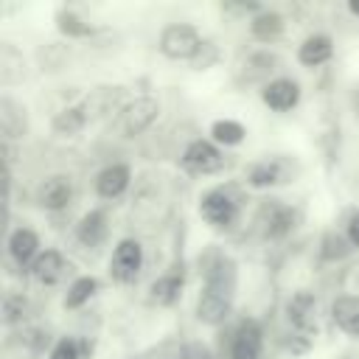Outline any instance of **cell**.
I'll list each match as a JSON object with an SVG mask.
<instances>
[{
    "instance_id": "cell-1",
    "label": "cell",
    "mask_w": 359,
    "mask_h": 359,
    "mask_svg": "<svg viewBox=\"0 0 359 359\" xmlns=\"http://www.w3.org/2000/svg\"><path fill=\"white\" fill-rule=\"evenodd\" d=\"M205 48L199 31L188 22H171L160 34V53L168 59H196Z\"/></svg>"
},
{
    "instance_id": "cell-11",
    "label": "cell",
    "mask_w": 359,
    "mask_h": 359,
    "mask_svg": "<svg viewBox=\"0 0 359 359\" xmlns=\"http://www.w3.org/2000/svg\"><path fill=\"white\" fill-rule=\"evenodd\" d=\"M65 272H67V261H65V255H62L59 250H45V252H39L36 261L31 264V275H34L39 283H45V286L59 283V280L65 278Z\"/></svg>"
},
{
    "instance_id": "cell-27",
    "label": "cell",
    "mask_w": 359,
    "mask_h": 359,
    "mask_svg": "<svg viewBox=\"0 0 359 359\" xmlns=\"http://www.w3.org/2000/svg\"><path fill=\"white\" fill-rule=\"evenodd\" d=\"M351 11H353V14L359 17V3H351Z\"/></svg>"
},
{
    "instance_id": "cell-3",
    "label": "cell",
    "mask_w": 359,
    "mask_h": 359,
    "mask_svg": "<svg viewBox=\"0 0 359 359\" xmlns=\"http://www.w3.org/2000/svg\"><path fill=\"white\" fill-rule=\"evenodd\" d=\"M182 168L188 174H199V177H208V174H219L224 168V154L219 151V146L213 140H191L188 149L182 151Z\"/></svg>"
},
{
    "instance_id": "cell-15",
    "label": "cell",
    "mask_w": 359,
    "mask_h": 359,
    "mask_svg": "<svg viewBox=\"0 0 359 359\" xmlns=\"http://www.w3.org/2000/svg\"><path fill=\"white\" fill-rule=\"evenodd\" d=\"M247 182L252 188H272V185L289 182V174H286V165L280 160H261V163L250 165Z\"/></svg>"
},
{
    "instance_id": "cell-10",
    "label": "cell",
    "mask_w": 359,
    "mask_h": 359,
    "mask_svg": "<svg viewBox=\"0 0 359 359\" xmlns=\"http://www.w3.org/2000/svg\"><path fill=\"white\" fill-rule=\"evenodd\" d=\"M331 320H334V325L342 334L359 339V294H342V297H337L334 306H331Z\"/></svg>"
},
{
    "instance_id": "cell-4",
    "label": "cell",
    "mask_w": 359,
    "mask_h": 359,
    "mask_svg": "<svg viewBox=\"0 0 359 359\" xmlns=\"http://www.w3.org/2000/svg\"><path fill=\"white\" fill-rule=\"evenodd\" d=\"M199 216L213 224V227H233L236 219H238V202L222 191V188H213V191H205L199 196Z\"/></svg>"
},
{
    "instance_id": "cell-5",
    "label": "cell",
    "mask_w": 359,
    "mask_h": 359,
    "mask_svg": "<svg viewBox=\"0 0 359 359\" xmlns=\"http://www.w3.org/2000/svg\"><path fill=\"white\" fill-rule=\"evenodd\" d=\"M143 266V247L137 238H121L109 258V275L118 283H132Z\"/></svg>"
},
{
    "instance_id": "cell-14",
    "label": "cell",
    "mask_w": 359,
    "mask_h": 359,
    "mask_svg": "<svg viewBox=\"0 0 359 359\" xmlns=\"http://www.w3.org/2000/svg\"><path fill=\"white\" fill-rule=\"evenodd\" d=\"M261 356V328L255 320H244L233 339V359H258Z\"/></svg>"
},
{
    "instance_id": "cell-20",
    "label": "cell",
    "mask_w": 359,
    "mask_h": 359,
    "mask_svg": "<svg viewBox=\"0 0 359 359\" xmlns=\"http://www.w3.org/2000/svg\"><path fill=\"white\" fill-rule=\"evenodd\" d=\"M250 31H252V36H255V39L269 42V39H275V36H280V34H283V17H280V14H275V11H261L258 17H252Z\"/></svg>"
},
{
    "instance_id": "cell-25",
    "label": "cell",
    "mask_w": 359,
    "mask_h": 359,
    "mask_svg": "<svg viewBox=\"0 0 359 359\" xmlns=\"http://www.w3.org/2000/svg\"><path fill=\"white\" fill-rule=\"evenodd\" d=\"M48 359H79V345H76V339H70V337L59 339V342L50 348Z\"/></svg>"
},
{
    "instance_id": "cell-17",
    "label": "cell",
    "mask_w": 359,
    "mask_h": 359,
    "mask_svg": "<svg viewBox=\"0 0 359 359\" xmlns=\"http://www.w3.org/2000/svg\"><path fill=\"white\" fill-rule=\"evenodd\" d=\"M107 213L104 210H90L81 216L79 227H76V238L84 244V247H98L104 238H107Z\"/></svg>"
},
{
    "instance_id": "cell-23",
    "label": "cell",
    "mask_w": 359,
    "mask_h": 359,
    "mask_svg": "<svg viewBox=\"0 0 359 359\" xmlns=\"http://www.w3.org/2000/svg\"><path fill=\"white\" fill-rule=\"evenodd\" d=\"M84 123H87L84 107H81V104H79V107H67V109L56 112V118H53V132H59V135H76Z\"/></svg>"
},
{
    "instance_id": "cell-18",
    "label": "cell",
    "mask_w": 359,
    "mask_h": 359,
    "mask_svg": "<svg viewBox=\"0 0 359 359\" xmlns=\"http://www.w3.org/2000/svg\"><path fill=\"white\" fill-rule=\"evenodd\" d=\"M264 236L266 238H278V236H286L292 227H294V210L286 208V205H266L264 208Z\"/></svg>"
},
{
    "instance_id": "cell-13",
    "label": "cell",
    "mask_w": 359,
    "mask_h": 359,
    "mask_svg": "<svg viewBox=\"0 0 359 359\" xmlns=\"http://www.w3.org/2000/svg\"><path fill=\"white\" fill-rule=\"evenodd\" d=\"M331 56H334V42H331V36H325V34H311V36H306L303 45L297 48V62H300L303 67H320V65H325Z\"/></svg>"
},
{
    "instance_id": "cell-12",
    "label": "cell",
    "mask_w": 359,
    "mask_h": 359,
    "mask_svg": "<svg viewBox=\"0 0 359 359\" xmlns=\"http://www.w3.org/2000/svg\"><path fill=\"white\" fill-rule=\"evenodd\" d=\"M286 314L289 323L300 331H311L317 325V297L309 292H297L292 294V300L286 303Z\"/></svg>"
},
{
    "instance_id": "cell-7",
    "label": "cell",
    "mask_w": 359,
    "mask_h": 359,
    "mask_svg": "<svg viewBox=\"0 0 359 359\" xmlns=\"http://www.w3.org/2000/svg\"><path fill=\"white\" fill-rule=\"evenodd\" d=\"M261 101L275 112H289L300 101V84L294 79H275L261 90Z\"/></svg>"
},
{
    "instance_id": "cell-26",
    "label": "cell",
    "mask_w": 359,
    "mask_h": 359,
    "mask_svg": "<svg viewBox=\"0 0 359 359\" xmlns=\"http://www.w3.org/2000/svg\"><path fill=\"white\" fill-rule=\"evenodd\" d=\"M348 244L359 247V213H353L351 222H348Z\"/></svg>"
},
{
    "instance_id": "cell-22",
    "label": "cell",
    "mask_w": 359,
    "mask_h": 359,
    "mask_svg": "<svg viewBox=\"0 0 359 359\" xmlns=\"http://www.w3.org/2000/svg\"><path fill=\"white\" fill-rule=\"evenodd\" d=\"M180 289H182V278L180 275H163L151 283V300L160 303V306H171L177 297H180Z\"/></svg>"
},
{
    "instance_id": "cell-16",
    "label": "cell",
    "mask_w": 359,
    "mask_h": 359,
    "mask_svg": "<svg viewBox=\"0 0 359 359\" xmlns=\"http://www.w3.org/2000/svg\"><path fill=\"white\" fill-rule=\"evenodd\" d=\"M8 252L17 264H28V261L34 264L39 255V236L31 227H17L8 236Z\"/></svg>"
},
{
    "instance_id": "cell-9",
    "label": "cell",
    "mask_w": 359,
    "mask_h": 359,
    "mask_svg": "<svg viewBox=\"0 0 359 359\" xmlns=\"http://www.w3.org/2000/svg\"><path fill=\"white\" fill-rule=\"evenodd\" d=\"M129 180H132V171L126 163H112L107 168L98 171L95 177V194L101 199H118L126 188H129Z\"/></svg>"
},
{
    "instance_id": "cell-21",
    "label": "cell",
    "mask_w": 359,
    "mask_h": 359,
    "mask_svg": "<svg viewBox=\"0 0 359 359\" xmlns=\"http://www.w3.org/2000/svg\"><path fill=\"white\" fill-rule=\"evenodd\" d=\"M95 289H98V280H95V278H90V275L76 278V280L70 283L67 294H65V309H81V306L95 294Z\"/></svg>"
},
{
    "instance_id": "cell-2",
    "label": "cell",
    "mask_w": 359,
    "mask_h": 359,
    "mask_svg": "<svg viewBox=\"0 0 359 359\" xmlns=\"http://www.w3.org/2000/svg\"><path fill=\"white\" fill-rule=\"evenodd\" d=\"M157 115H160V104H157L154 98H149V95H140V98L129 101V104L121 109L115 126H118V132H121L123 137H135V135L146 132V129L157 121Z\"/></svg>"
},
{
    "instance_id": "cell-6",
    "label": "cell",
    "mask_w": 359,
    "mask_h": 359,
    "mask_svg": "<svg viewBox=\"0 0 359 359\" xmlns=\"http://www.w3.org/2000/svg\"><path fill=\"white\" fill-rule=\"evenodd\" d=\"M230 300H233V294L219 292V289H213V286H202L199 300H196V320L205 323V325H219V323H224L227 314H230Z\"/></svg>"
},
{
    "instance_id": "cell-28",
    "label": "cell",
    "mask_w": 359,
    "mask_h": 359,
    "mask_svg": "<svg viewBox=\"0 0 359 359\" xmlns=\"http://www.w3.org/2000/svg\"><path fill=\"white\" fill-rule=\"evenodd\" d=\"M353 104H356V112H359V90H356V95H353Z\"/></svg>"
},
{
    "instance_id": "cell-19",
    "label": "cell",
    "mask_w": 359,
    "mask_h": 359,
    "mask_svg": "<svg viewBox=\"0 0 359 359\" xmlns=\"http://www.w3.org/2000/svg\"><path fill=\"white\" fill-rule=\"evenodd\" d=\"M210 137H213V143H219V146H238V143L247 137V129H244L238 121H233V118H219V121H213V126H210Z\"/></svg>"
},
{
    "instance_id": "cell-8",
    "label": "cell",
    "mask_w": 359,
    "mask_h": 359,
    "mask_svg": "<svg viewBox=\"0 0 359 359\" xmlns=\"http://www.w3.org/2000/svg\"><path fill=\"white\" fill-rule=\"evenodd\" d=\"M70 199H73V185H70V177H65V174L48 177L36 191V202L45 210H65L70 205Z\"/></svg>"
},
{
    "instance_id": "cell-24",
    "label": "cell",
    "mask_w": 359,
    "mask_h": 359,
    "mask_svg": "<svg viewBox=\"0 0 359 359\" xmlns=\"http://www.w3.org/2000/svg\"><path fill=\"white\" fill-rule=\"evenodd\" d=\"M59 31L67 34V36H81L87 34V25H81V20L70 11H59Z\"/></svg>"
}]
</instances>
